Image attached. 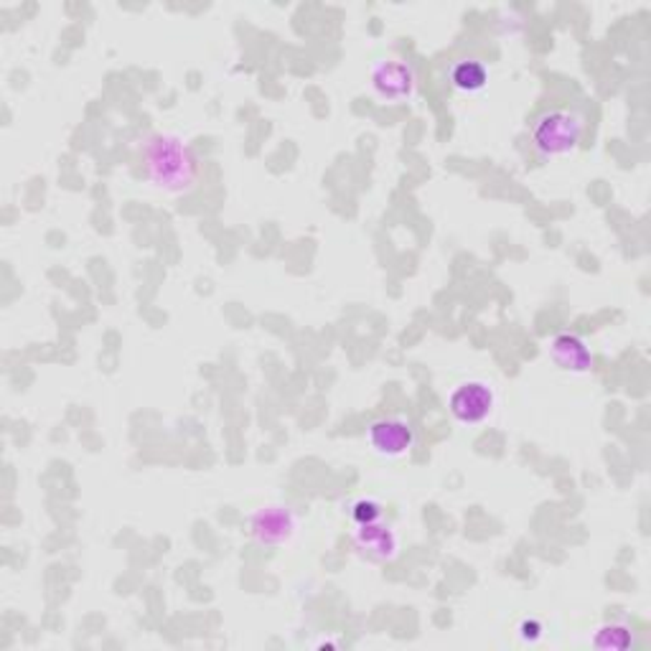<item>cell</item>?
Segmentation results:
<instances>
[{
	"label": "cell",
	"instance_id": "cell-1",
	"mask_svg": "<svg viewBox=\"0 0 651 651\" xmlns=\"http://www.w3.org/2000/svg\"><path fill=\"white\" fill-rule=\"evenodd\" d=\"M143 168L148 182L166 194H186L196 182V159L191 146L174 132L148 138L143 148Z\"/></svg>",
	"mask_w": 651,
	"mask_h": 651
},
{
	"label": "cell",
	"instance_id": "cell-2",
	"mask_svg": "<svg viewBox=\"0 0 651 651\" xmlns=\"http://www.w3.org/2000/svg\"><path fill=\"white\" fill-rule=\"evenodd\" d=\"M583 117L568 109H553L539 117V123L532 130V143L547 159H560L570 155L580 146L583 138Z\"/></svg>",
	"mask_w": 651,
	"mask_h": 651
},
{
	"label": "cell",
	"instance_id": "cell-3",
	"mask_svg": "<svg viewBox=\"0 0 651 651\" xmlns=\"http://www.w3.org/2000/svg\"><path fill=\"white\" fill-rule=\"evenodd\" d=\"M451 415L464 426H478V422L489 420L491 412L497 410V390L486 380H468L461 382L449 397Z\"/></svg>",
	"mask_w": 651,
	"mask_h": 651
},
{
	"label": "cell",
	"instance_id": "cell-4",
	"mask_svg": "<svg viewBox=\"0 0 651 651\" xmlns=\"http://www.w3.org/2000/svg\"><path fill=\"white\" fill-rule=\"evenodd\" d=\"M415 428L410 426V420L397 418H380L374 420L370 428H367V443L370 449L382 458H403L415 449Z\"/></svg>",
	"mask_w": 651,
	"mask_h": 651
},
{
	"label": "cell",
	"instance_id": "cell-5",
	"mask_svg": "<svg viewBox=\"0 0 651 651\" xmlns=\"http://www.w3.org/2000/svg\"><path fill=\"white\" fill-rule=\"evenodd\" d=\"M247 532L263 547L286 545L295 537L298 516L288 507H263L247 520Z\"/></svg>",
	"mask_w": 651,
	"mask_h": 651
},
{
	"label": "cell",
	"instance_id": "cell-6",
	"mask_svg": "<svg viewBox=\"0 0 651 651\" xmlns=\"http://www.w3.org/2000/svg\"><path fill=\"white\" fill-rule=\"evenodd\" d=\"M372 90L384 102H405L415 92V74L403 61H376L372 67Z\"/></svg>",
	"mask_w": 651,
	"mask_h": 651
},
{
	"label": "cell",
	"instance_id": "cell-7",
	"mask_svg": "<svg viewBox=\"0 0 651 651\" xmlns=\"http://www.w3.org/2000/svg\"><path fill=\"white\" fill-rule=\"evenodd\" d=\"M354 545L357 550L372 562H392L399 555L397 532L382 522L367 524V527H357Z\"/></svg>",
	"mask_w": 651,
	"mask_h": 651
},
{
	"label": "cell",
	"instance_id": "cell-8",
	"mask_svg": "<svg viewBox=\"0 0 651 651\" xmlns=\"http://www.w3.org/2000/svg\"><path fill=\"white\" fill-rule=\"evenodd\" d=\"M550 357L562 372H570V374H588L593 367L591 349H588V344L576 334L555 336Z\"/></svg>",
	"mask_w": 651,
	"mask_h": 651
},
{
	"label": "cell",
	"instance_id": "cell-9",
	"mask_svg": "<svg viewBox=\"0 0 651 651\" xmlns=\"http://www.w3.org/2000/svg\"><path fill=\"white\" fill-rule=\"evenodd\" d=\"M451 84L458 92H468V94L481 92L486 84H489V69L476 59L458 61V65L451 69Z\"/></svg>",
	"mask_w": 651,
	"mask_h": 651
},
{
	"label": "cell",
	"instance_id": "cell-10",
	"mask_svg": "<svg viewBox=\"0 0 651 651\" xmlns=\"http://www.w3.org/2000/svg\"><path fill=\"white\" fill-rule=\"evenodd\" d=\"M633 644V633L629 626L624 624H606L595 631L593 647L606 649V651H626Z\"/></svg>",
	"mask_w": 651,
	"mask_h": 651
},
{
	"label": "cell",
	"instance_id": "cell-11",
	"mask_svg": "<svg viewBox=\"0 0 651 651\" xmlns=\"http://www.w3.org/2000/svg\"><path fill=\"white\" fill-rule=\"evenodd\" d=\"M351 516H354L357 527H367V524L382 522V504L374 499H359L354 507H351Z\"/></svg>",
	"mask_w": 651,
	"mask_h": 651
},
{
	"label": "cell",
	"instance_id": "cell-12",
	"mask_svg": "<svg viewBox=\"0 0 651 651\" xmlns=\"http://www.w3.org/2000/svg\"><path fill=\"white\" fill-rule=\"evenodd\" d=\"M520 637L524 641H530V644H535V641L543 639V624H539V621H522Z\"/></svg>",
	"mask_w": 651,
	"mask_h": 651
}]
</instances>
